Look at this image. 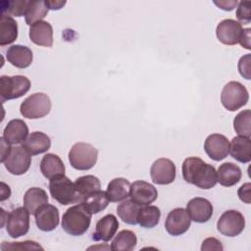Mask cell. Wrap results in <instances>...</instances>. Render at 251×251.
I'll list each match as a JSON object with an SVG mask.
<instances>
[{"label": "cell", "mask_w": 251, "mask_h": 251, "mask_svg": "<svg viewBox=\"0 0 251 251\" xmlns=\"http://www.w3.org/2000/svg\"><path fill=\"white\" fill-rule=\"evenodd\" d=\"M181 171L186 182L202 189H210L218 182L215 167L198 157L186 158L182 163Z\"/></svg>", "instance_id": "6da1fadb"}, {"label": "cell", "mask_w": 251, "mask_h": 251, "mask_svg": "<svg viewBox=\"0 0 251 251\" xmlns=\"http://www.w3.org/2000/svg\"><path fill=\"white\" fill-rule=\"evenodd\" d=\"M91 212L84 203H76L70 207L63 215V229L74 236H79L86 232L91 223Z\"/></svg>", "instance_id": "7a4b0ae2"}, {"label": "cell", "mask_w": 251, "mask_h": 251, "mask_svg": "<svg viewBox=\"0 0 251 251\" xmlns=\"http://www.w3.org/2000/svg\"><path fill=\"white\" fill-rule=\"evenodd\" d=\"M98 150L89 143L77 142L73 145L69 152L71 166L78 171H87L94 167L97 162Z\"/></svg>", "instance_id": "3957f363"}, {"label": "cell", "mask_w": 251, "mask_h": 251, "mask_svg": "<svg viewBox=\"0 0 251 251\" xmlns=\"http://www.w3.org/2000/svg\"><path fill=\"white\" fill-rule=\"evenodd\" d=\"M49 191L52 198L61 205L80 203L75 183L65 175L50 179Z\"/></svg>", "instance_id": "277c9868"}, {"label": "cell", "mask_w": 251, "mask_h": 251, "mask_svg": "<svg viewBox=\"0 0 251 251\" xmlns=\"http://www.w3.org/2000/svg\"><path fill=\"white\" fill-rule=\"evenodd\" d=\"M51 110V100L43 92H36L26 97L20 106V112L26 119H40L49 114Z\"/></svg>", "instance_id": "5b68a950"}, {"label": "cell", "mask_w": 251, "mask_h": 251, "mask_svg": "<svg viewBox=\"0 0 251 251\" xmlns=\"http://www.w3.org/2000/svg\"><path fill=\"white\" fill-rule=\"evenodd\" d=\"M249 94L246 87L238 81L227 82L221 93L223 106L230 112L236 111L245 106L248 102Z\"/></svg>", "instance_id": "8992f818"}, {"label": "cell", "mask_w": 251, "mask_h": 251, "mask_svg": "<svg viewBox=\"0 0 251 251\" xmlns=\"http://www.w3.org/2000/svg\"><path fill=\"white\" fill-rule=\"evenodd\" d=\"M30 88V80L25 75H2L0 77L1 102L17 99L25 95Z\"/></svg>", "instance_id": "52a82bcc"}, {"label": "cell", "mask_w": 251, "mask_h": 251, "mask_svg": "<svg viewBox=\"0 0 251 251\" xmlns=\"http://www.w3.org/2000/svg\"><path fill=\"white\" fill-rule=\"evenodd\" d=\"M3 164L10 174L21 176L28 171L31 164V155L23 146H15L11 148Z\"/></svg>", "instance_id": "ba28073f"}, {"label": "cell", "mask_w": 251, "mask_h": 251, "mask_svg": "<svg viewBox=\"0 0 251 251\" xmlns=\"http://www.w3.org/2000/svg\"><path fill=\"white\" fill-rule=\"evenodd\" d=\"M245 227V219L243 215L236 210H227L224 212L217 222L218 230L226 236L233 237L239 235Z\"/></svg>", "instance_id": "9c48e42d"}, {"label": "cell", "mask_w": 251, "mask_h": 251, "mask_svg": "<svg viewBox=\"0 0 251 251\" xmlns=\"http://www.w3.org/2000/svg\"><path fill=\"white\" fill-rule=\"evenodd\" d=\"M29 212L25 207H18L8 214L6 230L12 238H18L27 233L29 229Z\"/></svg>", "instance_id": "30bf717a"}, {"label": "cell", "mask_w": 251, "mask_h": 251, "mask_svg": "<svg viewBox=\"0 0 251 251\" xmlns=\"http://www.w3.org/2000/svg\"><path fill=\"white\" fill-rule=\"evenodd\" d=\"M191 224L190 217L184 208H175L167 216L165 228L173 236H178L185 233Z\"/></svg>", "instance_id": "8fae6325"}, {"label": "cell", "mask_w": 251, "mask_h": 251, "mask_svg": "<svg viewBox=\"0 0 251 251\" xmlns=\"http://www.w3.org/2000/svg\"><path fill=\"white\" fill-rule=\"evenodd\" d=\"M150 176L152 181L156 184H170L176 178V165L167 158L157 159L151 166Z\"/></svg>", "instance_id": "7c38bea8"}, {"label": "cell", "mask_w": 251, "mask_h": 251, "mask_svg": "<svg viewBox=\"0 0 251 251\" xmlns=\"http://www.w3.org/2000/svg\"><path fill=\"white\" fill-rule=\"evenodd\" d=\"M242 25L235 20L226 19L220 22L216 28V34L223 44L225 45H235L239 42Z\"/></svg>", "instance_id": "4fadbf2b"}, {"label": "cell", "mask_w": 251, "mask_h": 251, "mask_svg": "<svg viewBox=\"0 0 251 251\" xmlns=\"http://www.w3.org/2000/svg\"><path fill=\"white\" fill-rule=\"evenodd\" d=\"M204 150L212 160L221 161L229 153V141L223 134L212 133L204 142Z\"/></svg>", "instance_id": "5bb4252c"}, {"label": "cell", "mask_w": 251, "mask_h": 251, "mask_svg": "<svg viewBox=\"0 0 251 251\" xmlns=\"http://www.w3.org/2000/svg\"><path fill=\"white\" fill-rule=\"evenodd\" d=\"M129 197L140 206L153 203L158 197V191L154 185L144 180H135L130 184Z\"/></svg>", "instance_id": "9a60e30c"}, {"label": "cell", "mask_w": 251, "mask_h": 251, "mask_svg": "<svg viewBox=\"0 0 251 251\" xmlns=\"http://www.w3.org/2000/svg\"><path fill=\"white\" fill-rule=\"evenodd\" d=\"M186 211L191 221L203 224L211 219L213 215V205L206 198L195 197L190 199L186 204Z\"/></svg>", "instance_id": "2e32d148"}, {"label": "cell", "mask_w": 251, "mask_h": 251, "mask_svg": "<svg viewBox=\"0 0 251 251\" xmlns=\"http://www.w3.org/2000/svg\"><path fill=\"white\" fill-rule=\"evenodd\" d=\"M35 224L42 231H51L59 225V210L51 204L41 206L34 214Z\"/></svg>", "instance_id": "e0dca14e"}, {"label": "cell", "mask_w": 251, "mask_h": 251, "mask_svg": "<svg viewBox=\"0 0 251 251\" xmlns=\"http://www.w3.org/2000/svg\"><path fill=\"white\" fill-rule=\"evenodd\" d=\"M119 228V222L113 214H108L102 217L95 226V230L92 233V239L95 241H109L116 234Z\"/></svg>", "instance_id": "ac0fdd59"}, {"label": "cell", "mask_w": 251, "mask_h": 251, "mask_svg": "<svg viewBox=\"0 0 251 251\" xmlns=\"http://www.w3.org/2000/svg\"><path fill=\"white\" fill-rule=\"evenodd\" d=\"M30 40L39 46L51 47L53 45V28L46 21H39L30 25Z\"/></svg>", "instance_id": "d6986e66"}, {"label": "cell", "mask_w": 251, "mask_h": 251, "mask_svg": "<svg viewBox=\"0 0 251 251\" xmlns=\"http://www.w3.org/2000/svg\"><path fill=\"white\" fill-rule=\"evenodd\" d=\"M28 136V127L23 120H11L3 130V138L9 144L23 143Z\"/></svg>", "instance_id": "ffe728a7"}, {"label": "cell", "mask_w": 251, "mask_h": 251, "mask_svg": "<svg viewBox=\"0 0 251 251\" xmlns=\"http://www.w3.org/2000/svg\"><path fill=\"white\" fill-rule=\"evenodd\" d=\"M6 58L10 64L19 69H25L32 63V51L24 45L14 44L6 51Z\"/></svg>", "instance_id": "44dd1931"}, {"label": "cell", "mask_w": 251, "mask_h": 251, "mask_svg": "<svg viewBox=\"0 0 251 251\" xmlns=\"http://www.w3.org/2000/svg\"><path fill=\"white\" fill-rule=\"evenodd\" d=\"M22 146L31 156H34L48 151L51 147V139L44 132L33 131L22 143Z\"/></svg>", "instance_id": "7402d4cb"}, {"label": "cell", "mask_w": 251, "mask_h": 251, "mask_svg": "<svg viewBox=\"0 0 251 251\" xmlns=\"http://www.w3.org/2000/svg\"><path fill=\"white\" fill-rule=\"evenodd\" d=\"M40 171L46 178L52 179L64 176L66 168L63 161L58 155L53 153H47L43 156L40 162Z\"/></svg>", "instance_id": "603a6c76"}, {"label": "cell", "mask_w": 251, "mask_h": 251, "mask_svg": "<svg viewBox=\"0 0 251 251\" xmlns=\"http://www.w3.org/2000/svg\"><path fill=\"white\" fill-rule=\"evenodd\" d=\"M229 153L233 159L240 163H249L251 160V140L244 136H235L229 144Z\"/></svg>", "instance_id": "cb8c5ba5"}, {"label": "cell", "mask_w": 251, "mask_h": 251, "mask_svg": "<svg viewBox=\"0 0 251 251\" xmlns=\"http://www.w3.org/2000/svg\"><path fill=\"white\" fill-rule=\"evenodd\" d=\"M241 169L231 162H226L220 165L217 172L218 182L226 187L236 184L241 179Z\"/></svg>", "instance_id": "d4e9b609"}, {"label": "cell", "mask_w": 251, "mask_h": 251, "mask_svg": "<svg viewBox=\"0 0 251 251\" xmlns=\"http://www.w3.org/2000/svg\"><path fill=\"white\" fill-rule=\"evenodd\" d=\"M129 189L130 182L126 178L116 177L108 183L106 194L110 202H120L129 196Z\"/></svg>", "instance_id": "484cf974"}, {"label": "cell", "mask_w": 251, "mask_h": 251, "mask_svg": "<svg viewBox=\"0 0 251 251\" xmlns=\"http://www.w3.org/2000/svg\"><path fill=\"white\" fill-rule=\"evenodd\" d=\"M48 200L49 198L44 189L40 187H31L27 189L24 195V207L29 214L34 215L41 206L48 203Z\"/></svg>", "instance_id": "4316f807"}, {"label": "cell", "mask_w": 251, "mask_h": 251, "mask_svg": "<svg viewBox=\"0 0 251 251\" xmlns=\"http://www.w3.org/2000/svg\"><path fill=\"white\" fill-rule=\"evenodd\" d=\"M74 183L80 202H82L85 197L100 190L101 188L99 178L92 175L79 176L75 180Z\"/></svg>", "instance_id": "83f0119b"}, {"label": "cell", "mask_w": 251, "mask_h": 251, "mask_svg": "<svg viewBox=\"0 0 251 251\" xmlns=\"http://www.w3.org/2000/svg\"><path fill=\"white\" fill-rule=\"evenodd\" d=\"M18 37V24L10 16L1 15L0 18V45L13 43Z\"/></svg>", "instance_id": "f1b7e54d"}, {"label": "cell", "mask_w": 251, "mask_h": 251, "mask_svg": "<svg viewBox=\"0 0 251 251\" xmlns=\"http://www.w3.org/2000/svg\"><path fill=\"white\" fill-rule=\"evenodd\" d=\"M161 218V211L157 206L145 205L139 209L137 222L140 226L145 228H152L159 224Z\"/></svg>", "instance_id": "f546056e"}, {"label": "cell", "mask_w": 251, "mask_h": 251, "mask_svg": "<svg viewBox=\"0 0 251 251\" xmlns=\"http://www.w3.org/2000/svg\"><path fill=\"white\" fill-rule=\"evenodd\" d=\"M140 207H141L140 205H138L131 199L129 200L126 199L121 204L118 205L117 214L120 217V219L126 224L136 225L138 224L137 217H138Z\"/></svg>", "instance_id": "4dcf8cb0"}, {"label": "cell", "mask_w": 251, "mask_h": 251, "mask_svg": "<svg viewBox=\"0 0 251 251\" xmlns=\"http://www.w3.org/2000/svg\"><path fill=\"white\" fill-rule=\"evenodd\" d=\"M137 243L135 233L128 229L121 230L113 239L111 249L114 251H130L133 250Z\"/></svg>", "instance_id": "1f68e13d"}, {"label": "cell", "mask_w": 251, "mask_h": 251, "mask_svg": "<svg viewBox=\"0 0 251 251\" xmlns=\"http://www.w3.org/2000/svg\"><path fill=\"white\" fill-rule=\"evenodd\" d=\"M48 13V8L45 1L42 0H29L26 12L25 14V20L26 25H32L36 22L42 21Z\"/></svg>", "instance_id": "d6a6232c"}, {"label": "cell", "mask_w": 251, "mask_h": 251, "mask_svg": "<svg viewBox=\"0 0 251 251\" xmlns=\"http://www.w3.org/2000/svg\"><path fill=\"white\" fill-rule=\"evenodd\" d=\"M109 199L107 197L106 191L98 190L87 197H85L82 203L85 204L87 209L91 212V214H97L103 211L109 204Z\"/></svg>", "instance_id": "836d02e7"}, {"label": "cell", "mask_w": 251, "mask_h": 251, "mask_svg": "<svg viewBox=\"0 0 251 251\" xmlns=\"http://www.w3.org/2000/svg\"><path fill=\"white\" fill-rule=\"evenodd\" d=\"M29 0H5L0 4L1 15L6 16H16L22 17L25 16Z\"/></svg>", "instance_id": "e575fe53"}, {"label": "cell", "mask_w": 251, "mask_h": 251, "mask_svg": "<svg viewBox=\"0 0 251 251\" xmlns=\"http://www.w3.org/2000/svg\"><path fill=\"white\" fill-rule=\"evenodd\" d=\"M233 128L240 136H251V112L249 109L239 112L233 120Z\"/></svg>", "instance_id": "d590c367"}, {"label": "cell", "mask_w": 251, "mask_h": 251, "mask_svg": "<svg viewBox=\"0 0 251 251\" xmlns=\"http://www.w3.org/2000/svg\"><path fill=\"white\" fill-rule=\"evenodd\" d=\"M2 250H35V249H41L43 248L35 241H23V242H3L1 245Z\"/></svg>", "instance_id": "8d00e7d4"}, {"label": "cell", "mask_w": 251, "mask_h": 251, "mask_svg": "<svg viewBox=\"0 0 251 251\" xmlns=\"http://www.w3.org/2000/svg\"><path fill=\"white\" fill-rule=\"evenodd\" d=\"M236 18L240 24H249L251 22V2L241 1L238 3Z\"/></svg>", "instance_id": "74e56055"}, {"label": "cell", "mask_w": 251, "mask_h": 251, "mask_svg": "<svg viewBox=\"0 0 251 251\" xmlns=\"http://www.w3.org/2000/svg\"><path fill=\"white\" fill-rule=\"evenodd\" d=\"M238 71L243 77L250 79V54H246L239 59Z\"/></svg>", "instance_id": "f35d334b"}, {"label": "cell", "mask_w": 251, "mask_h": 251, "mask_svg": "<svg viewBox=\"0 0 251 251\" xmlns=\"http://www.w3.org/2000/svg\"><path fill=\"white\" fill-rule=\"evenodd\" d=\"M224 249L222 243L220 240H218L215 237H208L206 238L201 246V250H220L222 251Z\"/></svg>", "instance_id": "ab89813d"}, {"label": "cell", "mask_w": 251, "mask_h": 251, "mask_svg": "<svg viewBox=\"0 0 251 251\" xmlns=\"http://www.w3.org/2000/svg\"><path fill=\"white\" fill-rule=\"evenodd\" d=\"M250 188H251V184L250 182L244 183L242 184L237 191L238 197L242 202H245L247 204L250 203Z\"/></svg>", "instance_id": "60d3db41"}, {"label": "cell", "mask_w": 251, "mask_h": 251, "mask_svg": "<svg viewBox=\"0 0 251 251\" xmlns=\"http://www.w3.org/2000/svg\"><path fill=\"white\" fill-rule=\"evenodd\" d=\"M250 28H243L242 29V33H241V36H240V39H239V44L246 48V49H250Z\"/></svg>", "instance_id": "b9f144b4"}, {"label": "cell", "mask_w": 251, "mask_h": 251, "mask_svg": "<svg viewBox=\"0 0 251 251\" xmlns=\"http://www.w3.org/2000/svg\"><path fill=\"white\" fill-rule=\"evenodd\" d=\"M214 3L221 9L225 11H231L237 5V1H214Z\"/></svg>", "instance_id": "7bdbcfd3"}, {"label": "cell", "mask_w": 251, "mask_h": 251, "mask_svg": "<svg viewBox=\"0 0 251 251\" xmlns=\"http://www.w3.org/2000/svg\"><path fill=\"white\" fill-rule=\"evenodd\" d=\"M48 10H60L66 4V1L61 0H45Z\"/></svg>", "instance_id": "ee69618b"}, {"label": "cell", "mask_w": 251, "mask_h": 251, "mask_svg": "<svg viewBox=\"0 0 251 251\" xmlns=\"http://www.w3.org/2000/svg\"><path fill=\"white\" fill-rule=\"evenodd\" d=\"M0 141H1V162L3 163L4 160L6 159V157L8 156L12 147H10V144L8 142H6L3 137L0 138Z\"/></svg>", "instance_id": "f6af8a7d"}]
</instances>
